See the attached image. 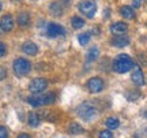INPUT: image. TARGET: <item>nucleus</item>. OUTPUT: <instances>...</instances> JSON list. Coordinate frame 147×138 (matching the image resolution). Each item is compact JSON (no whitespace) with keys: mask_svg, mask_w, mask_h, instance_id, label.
<instances>
[{"mask_svg":"<svg viewBox=\"0 0 147 138\" xmlns=\"http://www.w3.org/2000/svg\"><path fill=\"white\" fill-rule=\"evenodd\" d=\"M134 60H132L128 55H119L117 58L115 59L113 62V70L119 74H124V73H128L129 70L134 67Z\"/></svg>","mask_w":147,"mask_h":138,"instance_id":"1","label":"nucleus"},{"mask_svg":"<svg viewBox=\"0 0 147 138\" xmlns=\"http://www.w3.org/2000/svg\"><path fill=\"white\" fill-rule=\"evenodd\" d=\"M55 101V94L53 93H45V94H33L27 99V103L34 108L42 105H49Z\"/></svg>","mask_w":147,"mask_h":138,"instance_id":"2","label":"nucleus"},{"mask_svg":"<svg viewBox=\"0 0 147 138\" xmlns=\"http://www.w3.org/2000/svg\"><path fill=\"white\" fill-rule=\"evenodd\" d=\"M12 70H14L15 75L23 77V75H26L30 73V70H32V63L25 58H18V59H15L14 63H12Z\"/></svg>","mask_w":147,"mask_h":138,"instance_id":"3","label":"nucleus"},{"mask_svg":"<svg viewBox=\"0 0 147 138\" xmlns=\"http://www.w3.org/2000/svg\"><path fill=\"white\" fill-rule=\"evenodd\" d=\"M97 108H95L93 104H90V103H83V104H80L78 107V115L83 120H91V119H94L97 116Z\"/></svg>","mask_w":147,"mask_h":138,"instance_id":"4","label":"nucleus"},{"mask_svg":"<svg viewBox=\"0 0 147 138\" xmlns=\"http://www.w3.org/2000/svg\"><path fill=\"white\" fill-rule=\"evenodd\" d=\"M78 8L87 18H93L95 15V12H97V4L91 0H82L78 4Z\"/></svg>","mask_w":147,"mask_h":138,"instance_id":"5","label":"nucleus"},{"mask_svg":"<svg viewBox=\"0 0 147 138\" xmlns=\"http://www.w3.org/2000/svg\"><path fill=\"white\" fill-rule=\"evenodd\" d=\"M47 34H48V37L56 38V37H60V36H65V30H64V27L61 25L52 22V23H48Z\"/></svg>","mask_w":147,"mask_h":138,"instance_id":"6","label":"nucleus"},{"mask_svg":"<svg viewBox=\"0 0 147 138\" xmlns=\"http://www.w3.org/2000/svg\"><path fill=\"white\" fill-rule=\"evenodd\" d=\"M48 88V81L45 78H34L29 85V90L32 93H41Z\"/></svg>","mask_w":147,"mask_h":138,"instance_id":"7","label":"nucleus"},{"mask_svg":"<svg viewBox=\"0 0 147 138\" xmlns=\"http://www.w3.org/2000/svg\"><path fill=\"white\" fill-rule=\"evenodd\" d=\"M87 89H89L91 93H98L104 89V81L98 78V77H93V78H90L87 81Z\"/></svg>","mask_w":147,"mask_h":138,"instance_id":"8","label":"nucleus"},{"mask_svg":"<svg viewBox=\"0 0 147 138\" xmlns=\"http://www.w3.org/2000/svg\"><path fill=\"white\" fill-rule=\"evenodd\" d=\"M131 78H132V82L138 86H142L144 85V77H143V71L142 69L136 66V64H134V67H132V74H131Z\"/></svg>","mask_w":147,"mask_h":138,"instance_id":"9","label":"nucleus"},{"mask_svg":"<svg viewBox=\"0 0 147 138\" xmlns=\"http://www.w3.org/2000/svg\"><path fill=\"white\" fill-rule=\"evenodd\" d=\"M0 29H1V32L4 33H8L14 29V19H12V16L10 14H5V15L1 16V19H0Z\"/></svg>","mask_w":147,"mask_h":138,"instance_id":"10","label":"nucleus"},{"mask_svg":"<svg viewBox=\"0 0 147 138\" xmlns=\"http://www.w3.org/2000/svg\"><path fill=\"white\" fill-rule=\"evenodd\" d=\"M22 51L26 53V55L36 56L37 53H38V47H37V44H34L33 41H26V43L22 45Z\"/></svg>","mask_w":147,"mask_h":138,"instance_id":"11","label":"nucleus"},{"mask_svg":"<svg viewBox=\"0 0 147 138\" xmlns=\"http://www.w3.org/2000/svg\"><path fill=\"white\" fill-rule=\"evenodd\" d=\"M127 29H128L127 23H124V22H116V23H113L110 26V32L113 33L115 36H120V34H124L127 32Z\"/></svg>","mask_w":147,"mask_h":138,"instance_id":"12","label":"nucleus"},{"mask_svg":"<svg viewBox=\"0 0 147 138\" xmlns=\"http://www.w3.org/2000/svg\"><path fill=\"white\" fill-rule=\"evenodd\" d=\"M129 44V38L124 37V36H116L115 38H112V45H115L117 48H124Z\"/></svg>","mask_w":147,"mask_h":138,"instance_id":"13","label":"nucleus"},{"mask_svg":"<svg viewBox=\"0 0 147 138\" xmlns=\"http://www.w3.org/2000/svg\"><path fill=\"white\" fill-rule=\"evenodd\" d=\"M16 22L21 27H26L30 25V14L29 12H21L18 18H16Z\"/></svg>","mask_w":147,"mask_h":138,"instance_id":"14","label":"nucleus"},{"mask_svg":"<svg viewBox=\"0 0 147 138\" xmlns=\"http://www.w3.org/2000/svg\"><path fill=\"white\" fill-rule=\"evenodd\" d=\"M120 12H121V15H123V18H127V19H135V11H134V8L129 7V5H123Z\"/></svg>","mask_w":147,"mask_h":138,"instance_id":"15","label":"nucleus"},{"mask_svg":"<svg viewBox=\"0 0 147 138\" xmlns=\"http://www.w3.org/2000/svg\"><path fill=\"white\" fill-rule=\"evenodd\" d=\"M27 123H29L30 127H38L40 123H41V120H40V118H38L37 114L30 112V114H29V118H27Z\"/></svg>","mask_w":147,"mask_h":138,"instance_id":"16","label":"nucleus"},{"mask_svg":"<svg viewBox=\"0 0 147 138\" xmlns=\"http://www.w3.org/2000/svg\"><path fill=\"white\" fill-rule=\"evenodd\" d=\"M106 127H109L110 130H116V128H119V126H120V120L117 119V118H108L106 119Z\"/></svg>","mask_w":147,"mask_h":138,"instance_id":"17","label":"nucleus"},{"mask_svg":"<svg viewBox=\"0 0 147 138\" xmlns=\"http://www.w3.org/2000/svg\"><path fill=\"white\" fill-rule=\"evenodd\" d=\"M71 26L74 27V29H82V27L84 26V21L80 18V16H72L71 18Z\"/></svg>","mask_w":147,"mask_h":138,"instance_id":"18","label":"nucleus"},{"mask_svg":"<svg viewBox=\"0 0 147 138\" xmlns=\"http://www.w3.org/2000/svg\"><path fill=\"white\" fill-rule=\"evenodd\" d=\"M90 38H91V34H90L89 32H86V33H80L78 36V41L80 45H87L90 41Z\"/></svg>","mask_w":147,"mask_h":138,"instance_id":"19","label":"nucleus"},{"mask_svg":"<svg viewBox=\"0 0 147 138\" xmlns=\"http://www.w3.org/2000/svg\"><path fill=\"white\" fill-rule=\"evenodd\" d=\"M100 56V49L97 47H93L91 49H90L89 52H87V60L89 62H93V60H95V59Z\"/></svg>","mask_w":147,"mask_h":138,"instance_id":"20","label":"nucleus"},{"mask_svg":"<svg viewBox=\"0 0 147 138\" xmlns=\"http://www.w3.org/2000/svg\"><path fill=\"white\" fill-rule=\"evenodd\" d=\"M51 12L55 15H60L63 12V7H60V4H57V3H53V4H51Z\"/></svg>","mask_w":147,"mask_h":138,"instance_id":"21","label":"nucleus"},{"mask_svg":"<svg viewBox=\"0 0 147 138\" xmlns=\"http://www.w3.org/2000/svg\"><path fill=\"white\" fill-rule=\"evenodd\" d=\"M83 131L82 130V127L79 126V124H76V123H72L71 126H69V133H72V134H80Z\"/></svg>","mask_w":147,"mask_h":138,"instance_id":"22","label":"nucleus"},{"mask_svg":"<svg viewBox=\"0 0 147 138\" xmlns=\"http://www.w3.org/2000/svg\"><path fill=\"white\" fill-rule=\"evenodd\" d=\"M5 53H7V45H5L4 43H1V41H0V58L5 56Z\"/></svg>","mask_w":147,"mask_h":138,"instance_id":"23","label":"nucleus"},{"mask_svg":"<svg viewBox=\"0 0 147 138\" xmlns=\"http://www.w3.org/2000/svg\"><path fill=\"white\" fill-rule=\"evenodd\" d=\"M0 138H8V130L4 126H0Z\"/></svg>","mask_w":147,"mask_h":138,"instance_id":"24","label":"nucleus"},{"mask_svg":"<svg viewBox=\"0 0 147 138\" xmlns=\"http://www.w3.org/2000/svg\"><path fill=\"white\" fill-rule=\"evenodd\" d=\"M100 138H113V135L110 133V130H104L100 133Z\"/></svg>","mask_w":147,"mask_h":138,"instance_id":"25","label":"nucleus"},{"mask_svg":"<svg viewBox=\"0 0 147 138\" xmlns=\"http://www.w3.org/2000/svg\"><path fill=\"white\" fill-rule=\"evenodd\" d=\"M7 77V70L4 69V67H1L0 66V81H3Z\"/></svg>","mask_w":147,"mask_h":138,"instance_id":"26","label":"nucleus"},{"mask_svg":"<svg viewBox=\"0 0 147 138\" xmlns=\"http://www.w3.org/2000/svg\"><path fill=\"white\" fill-rule=\"evenodd\" d=\"M143 0H134V3H132V5H134V8H139L140 7V4H142Z\"/></svg>","mask_w":147,"mask_h":138,"instance_id":"27","label":"nucleus"},{"mask_svg":"<svg viewBox=\"0 0 147 138\" xmlns=\"http://www.w3.org/2000/svg\"><path fill=\"white\" fill-rule=\"evenodd\" d=\"M16 138H32V137H30L29 134L23 133V134H19V135H18V137H16Z\"/></svg>","mask_w":147,"mask_h":138,"instance_id":"28","label":"nucleus"},{"mask_svg":"<svg viewBox=\"0 0 147 138\" xmlns=\"http://www.w3.org/2000/svg\"><path fill=\"white\" fill-rule=\"evenodd\" d=\"M0 11H1V3H0Z\"/></svg>","mask_w":147,"mask_h":138,"instance_id":"29","label":"nucleus"}]
</instances>
